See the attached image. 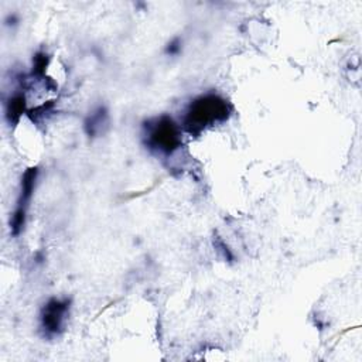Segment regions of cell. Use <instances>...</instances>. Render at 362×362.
Here are the masks:
<instances>
[{
	"instance_id": "obj_8",
	"label": "cell",
	"mask_w": 362,
	"mask_h": 362,
	"mask_svg": "<svg viewBox=\"0 0 362 362\" xmlns=\"http://www.w3.org/2000/svg\"><path fill=\"white\" fill-rule=\"evenodd\" d=\"M180 40L178 38H175L174 41H171L170 44H168V47H167V54H171V55H174V54H177L178 51H180Z\"/></svg>"
},
{
	"instance_id": "obj_4",
	"label": "cell",
	"mask_w": 362,
	"mask_h": 362,
	"mask_svg": "<svg viewBox=\"0 0 362 362\" xmlns=\"http://www.w3.org/2000/svg\"><path fill=\"white\" fill-rule=\"evenodd\" d=\"M37 175H38V170L34 167V168H28L21 178V189H20V195L17 199V206L10 219V229L14 236L20 235V232L23 230V228L25 225L27 208H28V202H30L34 188H35Z\"/></svg>"
},
{
	"instance_id": "obj_7",
	"label": "cell",
	"mask_w": 362,
	"mask_h": 362,
	"mask_svg": "<svg viewBox=\"0 0 362 362\" xmlns=\"http://www.w3.org/2000/svg\"><path fill=\"white\" fill-rule=\"evenodd\" d=\"M48 64V58L45 54L40 52L34 57V66H33V74L37 76H42L45 74V66Z\"/></svg>"
},
{
	"instance_id": "obj_6",
	"label": "cell",
	"mask_w": 362,
	"mask_h": 362,
	"mask_svg": "<svg viewBox=\"0 0 362 362\" xmlns=\"http://www.w3.org/2000/svg\"><path fill=\"white\" fill-rule=\"evenodd\" d=\"M107 122V112L105 107H98L85 122V129L89 136H95L100 132L102 126H105Z\"/></svg>"
},
{
	"instance_id": "obj_3",
	"label": "cell",
	"mask_w": 362,
	"mask_h": 362,
	"mask_svg": "<svg viewBox=\"0 0 362 362\" xmlns=\"http://www.w3.org/2000/svg\"><path fill=\"white\" fill-rule=\"evenodd\" d=\"M69 311L68 298H49L40 314V327L45 337L59 335L64 329L65 318Z\"/></svg>"
},
{
	"instance_id": "obj_1",
	"label": "cell",
	"mask_w": 362,
	"mask_h": 362,
	"mask_svg": "<svg viewBox=\"0 0 362 362\" xmlns=\"http://www.w3.org/2000/svg\"><path fill=\"white\" fill-rule=\"evenodd\" d=\"M232 107L226 99L216 93H205L189 103L182 126L188 133L199 134L206 127L226 122Z\"/></svg>"
},
{
	"instance_id": "obj_5",
	"label": "cell",
	"mask_w": 362,
	"mask_h": 362,
	"mask_svg": "<svg viewBox=\"0 0 362 362\" xmlns=\"http://www.w3.org/2000/svg\"><path fill=\"white\" fill-rule=\"evenodd\" d=\"M25 106H27V103H25V96L23 95V93H16V95H13L10 99H8V102H7V105H6V116H7V119L11 122H16V120H18L20 119V116L25 112Z\"/></svg>"
},
{
	"instance_id": "obj_2",
	"label": "cell",
	"mask_w": 362,
	"mask_h": 362,
	"mask_svg": "<svg viewBox=\"0 0 362 362\" xmlns=\"http://www.w3.org/2000/svg\"><path fill=\"white\" fill-rule=\"evenodd\" d=\"M146 143L151 150L170 156L181 147V127L170 116H160L147 124Z\"/></svg>"
}]
</instances>
